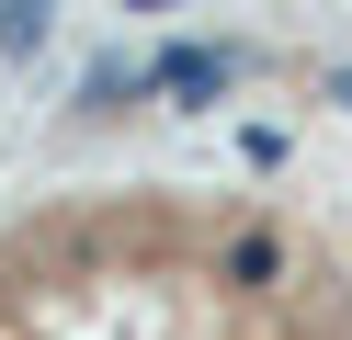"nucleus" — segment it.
I'll use <instances>...</instances> for the list:
<instances>
[{
    "instance_id": "obj_1",
    "label": "nucleus",
    "mask_w": 352,
    "mask_h": 340,
    "mask_svg": "<svg viewBox=\"0 0 352 340\" xmlns=\"http://www.w3.org/2000/svg\"><path fill=\"white\" fill-rule=\"evenodd\" d=\"M0 340H352V284L261 193L114 181L0 227Z\"/></svg>"
}]
</instances>
